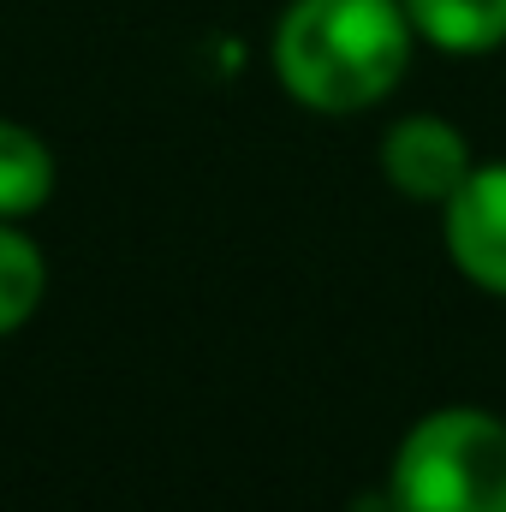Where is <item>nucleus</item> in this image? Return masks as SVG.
<instances>
[{"instance_id": "20e7f679", "label": "nucleus", "mask_w": 506, "mask_h": 512, "mask_svg": "<svg viewBox=\"0 0 506 512\" xmlns=\"http://www.w3.org/2000/svg\"><path fill=\"white\" fill-rule=\"evenodd\" d=\"M381 173L393 191L417 197V203H447L465 179H471V143L447 120L411 114L381 137Z\"/></svg>"}, {"instance_id": "423d86ee", "label": "nucleus", "mask_w": 506, "mask_h": 512, "mask_svg": "<svg viewBox=\"0 0 506 512\" xmlns=\"http://www.w3.org/2000/svg\"><path fill=\"white\" fill-rule=\"evenodd\" d=\"M54 197V155L36 131L0 120V221H30Z\"/></svg>"}, {"instance_id": "39448f33", "label": "nucleus", "mask_w": 506, "mask_h": 512, "mask_svg": "<svg viewBox=\"0 0 506 512\" xmlns=\"http://www.w3.org/2000/svg\"><path fill=\"white\" fill-rule=\"evenodd\" d=\"M405 18L447 54H489L506 42V0H405Z\"/></svg>"}, {"instance_id": "0eeeda50", "label": "nucleus", "mask_w": 506, "mask_h": 512, "mask_svg": "<svg viewBox=\"0 0 506 512\" xmlns=\"http://www.w3.org/2000/svg\"><path fill=\"white\" fill-rule=\"evenodd\" d=\"M42 286H48L42 251L24 239L18 221H0V334H12V328H24L36 316Z\"/></svg>"}, {"instance_id": "f03ea898", "label": "nucleus", "mask_w": 506, "mask_h": 512, "mask_svg": "<svg viewBox=\"0 0 506 512\" xmlns=\"http://www.w3.org/2000/svg\"><path fill=\"white\" fill-rule=\"evenodd\" d=\"M393 512H506V423L453 405L429 411L393 453Z\"/></svg>"}, {"instance_id": "f257e3e1", "label": "nucleus", "mask_w": 506, "mask_h": 512, "mask_svg": "<svg viewBox=\"0 0 506 512\" xmlns=\"http://www.w3.org/2000/svg\"><path fill=\"white\" fill-rule=\"evenodd\" d=\"M405 0H292L274 30L280 84L316 114H358L411 66Z\"/></svg>"}, {"instance_id": "7ed1b4c3", "label": "nucleus", "mask_w": 506, "mask_h": 512, "mask_svg": "<svg viewBox=\"0 0 506 512\" xmlns=\"http://www.w3.org/2000/svg\"><path fill=\"white\" fill-rule=\"evenodd\" d=\"M441 233L453 268L506 298V161L471 167V179L441 203Z\"/></svg>"}]
</instances>
